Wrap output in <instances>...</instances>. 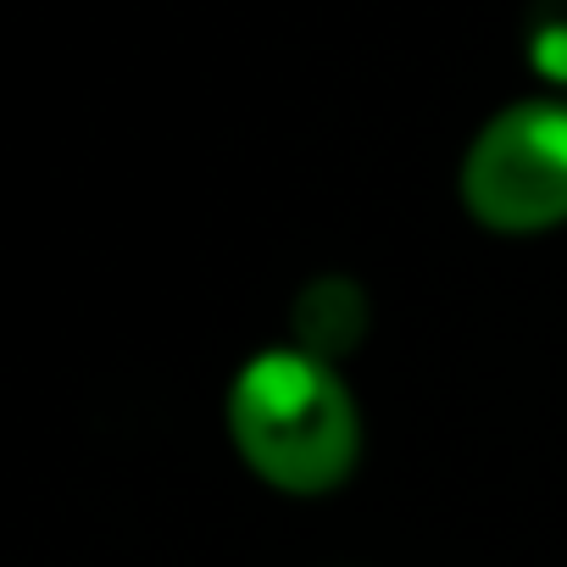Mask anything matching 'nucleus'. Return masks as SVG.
<instances>
[{"instance_id":"1","label":"nucleus","mask_w":567,"mask_h":567,"mask_svg":"<svg viewBox=\"0 0 567 567\" xmlns=\"http://www.w3.org/2000/svg\"><path fill=\"white\" fill-rule=\"evenodd\" d=\"M228 440L245 467L284 495H329L357 473L362 412L334 362L272 346L228 384Z\"/></svg>"},{"instance_id":"2","label":"nucleus","mask_w":567,"mask_h":567,"mask_svg":"<svg viewBox=\"0 0 567 567\" xmlns=\"http://www.w3.org/2000/svg\"><path fill=\"white\" fill-rule=\"evenodd\" d=\"M462 206L489 234H545L567 223V106L517 101L495 112L462 156Z\"/></svg>"},{"instance_id":"3","label":"nucleus","mask_w":567,"mask_h":567,"mask_svg":"<svg viewBox=\"0 0 567 567\" xmlns=\"http://www.w3.org/2000/svg\"><path fill=\"white\" fill-rule=\"evenodd\" d=\"M368 334V296L362 284L351 278H318L301 290L296 301V346L334 362V357H351Z\"/></svg>"},{"instance_id":"4","label":"nucleus","mask_w":567,"mask_h":567,"mask_svg":"<svg viewBox=\"0 0 567 567\" xmlns=\"http://www.w3.org/2000/svg\"><path fill=\"white\" fill-rule=\"evenodd\" d=\"M534 62L550 79H567V12H539L534 18Z\"/></svg>"}]
</instances>
